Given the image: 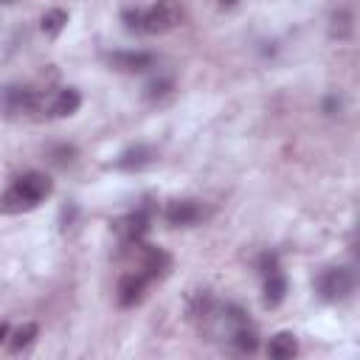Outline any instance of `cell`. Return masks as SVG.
I'll use <instances>...</instances> for the list:
<instances>
[{
  "mask_svg": "<svg viewBox=\"0 0 360 360\" xmlns=\"http://www.w3.org/2000/svg\"><path fill=\"white\" fill-rule=\"evenodd\" d=\"M217 6L219 8H233V6H239V0H217Z\"/></svg>",
  "mask_w": 360,
  "mask_h": 360,
  "instance_id": "ffe728a7",
  "label": "cell"
},
{
  "mask_svg": "<svg viewBox=\"0 0 360 360\" xmlns=\"http://www.w3.org/2000/svg\"><path fill=\"white\" fill-rule=\"evenodd\" d=\"M112 228H115V233L121 236V242L135 245V242H141V236L146 233V228H149V217H146L143 211H135V214H127V217L115 219Z\"/></svg>",
  "mask_w": 360,
  "mask_h": 360,
  "instance_id": "9c48e42d",
  "label": "cell"
},
{
  "mask_svg": "<svg viewBox=\"0 0 360 360\" xmlns=\"http://www.w3.org/2000/svg\"><path fill=\"white\" fill-rule=\"evenodd\" d=\"M65 25H68V11H62V8H48L39 20V28L45 37H56Z\"/></svg>",
  "mask_w": 360,
  "mask_h": 360,
  "instance_id": "5bb4252c",
  "label": "cell"
},
{
  "mask_svg": "<svg viewBox=\"0 0 360 360\" xmlns=\"http://www.w3.org/2000/svg\"><path fill=\"white\" fill-rule=\"evenodd\" d=\"M205 217L202 205L197 200H172L166 208V222L172 228H191Z\"/></svg>",
  "mask_w": 360,
  "mask_h": 360,
  "instance_id": "8992f818",
  "label": "cell"
},
{
  "mask_svg": "<svg viewBox=\"0 0 360 360\" xmlns=\"http://www.w3.org/2000/svg\"><path fill=\"white\" fill-rule=\"evenodd\" d=\"M51 155H56V158H53V163H59V166H68V163H73V158H76V149H73V146H59V149H53Z\"/></svg>",
  "mask_w": 360,
  "mask_h": 360,
  "instance_id": "ac0fdd59",
  "label": "cell"
},
{
  "mask_svg": "<svg viewBox=\"0 0 360 360\" xmlns=\"http://www.w3.org/2000/svg\"><path fill=\"white\" fill-rule=\"evenodd\" d=\"M107 62L121 73H141L155 65V56L146 51H115L107 56Z\"/></svg>",
  "mask_w": 360,
  "mask_h": 360,
  "instance_id": "ba28073f",
  "label": "cell"
},
{
  "mask_svg": "<svg viewBox=\"0 0 360 360\" xmlns=\"http://www.w3.org/2000/svg\"><path fill=\"white\" fill-rule=\"evenodd\" d=\"M6 338H8V326H6V323H3V321H0V343H3V340H6Z\"/></svg>",
  "mask_w": 360,
  "mask_h": 360,
  "instance_id": "44dd1931",
  "label": "cell"
},
{
  "mask_svg": "<svg viewBox=\"0 0 360 360\" xmlns=\"http://www.w3.org/2000/svg\"><path fill=\"white\" fill-rule=\"evenodd\" d=\"M295 352H298V340L292 332H276L267 343V354L273 360H290V357H295Z\"/></svg>",
  "mask_w": 360,
  "mask_h": 360,
  "instance_id": "7c38bea8",
  "label": "cell"
},
{
  "mask_svg": "<svg viewBox=\"0 0 360 360\" xmlns=\"http://www.w3.org/2000/svg\"><path fill=\"white\" fill-rule=\"evenodd\" d=\"M287 295V278L281 276V270H270L264 273V307H278Z\"/></svg>",
  "mask_w": 360,
  "mask_h": 360,
  "instance_id": "8fae6325",
  "label": "cell"
},
{
  "mask_svg": "<svg viewBox=\"0 0 360 360\" xmlns=\"http://www.w3.org/2000/svg\"><path fill=\"white\" fill-rule=\"evenodd\" d=\"M152 160H155V149L146 146V143H135V146H129V149H124V152L118 155L115 166L124 169V172H141V169H146Z\"/></svg>",
  "mask_w": 360,
  "mask_h": 360,
  "instance_id": "30bf717a",
  "label": "cell"
},
{
  "mask_svg": "<svg viewBox=\"0 0 360 360\" xmlns=\"http://www.w3.org/2000/svg\"><path fill=\"white\" fill-rule=\"evenodd\" d=\"M0 3H14V0H0Z\"/></svg>",
  "mask_w": 360,
  "mask_h": 360,
  "instance_id": "7402d4cb",
  "label": "cell"
},
{
  "mask_svg": "<svg viewBox=\"0 0 360 360\" xmlns=\"http://www.w3.org/2000/svg\"><path fill=\"white\" fill-rule=\"evenodd\" d=\"M53 191V183L45 172H25L20 174L3 194H0V211L3 214H22L37 208L48 194Z\"/></svg>",
  "mask_w": 360,
  "mask_h": 360,
  "instance_id": "6da1fadb",
  "label": "cell"
},
{
  "mask_svg": "<svg viewBox=\"0 0 360 360\" xmlns=\"http://www.w3.org/2000/svg\"><path fill=\"white\" fill-rule=\"evenodd\" d=\"M0 107L6 115H25V112H42V93H34L28 87H3L0 90Z\"/></svg>",
  "mask_w": 360,
  "mask_h": 360,
  "instance_id": "277c9868",
  "label": "cell"
},
{
  "mask_svg": "<svg viewBox=\"0 0 360 360\" xmlns=\"http://www.w3.org/2000/svg\"><path fill=\"white\" fill-rule=\"evenodd\" d=\"M172 90V82L169 79H158V82H149L146 84V98H160Z\"/></svg>",
  "mask_w": 360,
  "mask_h": 360,
  "instance_id": "e0dca14e",
  "label": "cell"
},
{
  "mask_svg": "<svg viewBox=\"0 0 360 360\" xmlns=\"http://www.w3.org/2000/svg\"><path fill=\"white\" fill-rule=\"evenodd\" d=\"M82 104V96L76 87H65V90H56V93H42V112L51 115V118H68L79 110Z\"/></svg>",
  "mask_w": 360,
  "mask_h": 360,
  "instance_id": "5b68a950",
  "label": "cell"
},
{
  "mask_svg": "<svg viewBox=\"0 0 360 360\" xmlns=\"http://www.w3.org/2000/svg\"><path fill=\"white\" fill-rule=\"evenodd\" d=\"M37 332H39L37 323H22V326H17L14 335H11V340H8V349H11V352H22V349H28V346L34 343Z\"/></svg>",
  "mask_w": 360,
  "mask_h": 360,
  "instance_id": "9a60e30c",
  "label": "cell"
},
{
  "mask_svg": "<svg viewBox=\"0 0 360 360\" xmlns=\"http://www.w3.org/2000/svg\"><path fill=\"white\" fill-rule=\"evenodd\" d=\"M186 17L183 0H158L155 6H149L141 14V31L146 34H166L172 28H177Z\"/></svg>",
  "mask_w": 360,
  "mask_h": 360,
  "instance_id": "7a4b0ae2",
  "label": "cell"
},
{
  "mask_svg": "<svg viewBox=\"0 0 360 360\" xmlns=\"http://www.w3.org/2000/svg\"><path fill=\"white\" fill-rule=\"evenodd\" d=\"M231 340H233V346H236L239 352H248V354L256 352V346H259V338H256L253 326H248V321L231 329Z\"/></svg>",
  "mask_w": 360,
  "mask_h": 360,
  "instance_id": "4fadbf2b",
  "label": "cell"
},
{
  "mask_svg": "<svg viewBox=\"0 0 360 360\" xmlns=\"http://www.w3.org/2000/svg\"><path fill=\"white\" fill-rule=\"evenodd\" d=\"M354 290V276L349 267H326L318 276V292L323 301H343Z\"/></svg>",
  "mask_w": 360,
  "mask_h": 360,
  "instance_id": "3957f363",
  "label": "cell"
},
{
  "mask_svg": "<svg viewBox=\"0 0 360 360\" xmlns=\"http://www.w3.org/2000/svg\"><path fill=\"white\" fill-rule=\"evenodd\" d=\"M332 37H338V39L352 37V11L349 8H338L332 14Z\"/></svg>",
  "mask_w": 360,
  "mask_h": 360,
  "instance_id": "2e32d148",
  "label": "cell"
},
{
  "mask_svg": "<svg viewBox=\"0 0 360 360\" xmlns=\"http://www.w3.org/2000/svg\"><path fill=\"white\" fill-rule=\"evenodd\" d=\"M141 14L143 11H124V22L129 31H141Z\"/></svg>",
  "mask_w": 360,
  "mask_h": 360,
  "instance_id": "d6986e66",
  "label": "cell"
},
{
  "mask_svg": "<svg viewBox=\"0 0 360 360\" xmlns=\"http://www.w3.org/2000/svg\"><path fill=\"white\" fill-rule=\"evenodd\" d=\"M146 284H149V276L143 270H129L121 281H118V304L121 307H135L143 292H146Z\"/></svg>",
  "mask_w": 360,
  "mask_h": 360,
  "instance_id": "52a82bcc",
  "label": "cell"
}]
</instances>
